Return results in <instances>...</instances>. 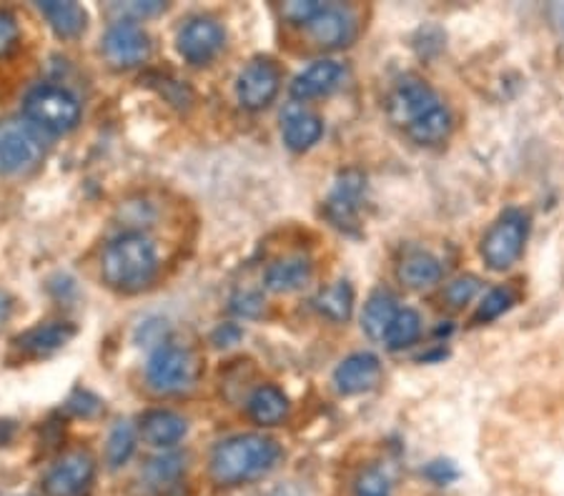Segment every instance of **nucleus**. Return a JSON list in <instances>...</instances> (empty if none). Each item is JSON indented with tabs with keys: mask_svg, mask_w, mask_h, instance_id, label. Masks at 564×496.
<instances>
[{
	"mask_svg": "<svg viewBox=\"0 0 564 496\" xmlns=\"http://www.w3.org/2000/svg\"><path fill=\"white\" fill-rule=\"evenodd\" d=\"M281 447L263 434H239L221 441L212 454V476L221 486L261 480L279 464Z\"/></svg>",
	"mask_w": 564,
	"mask_h": 496,
	"instance_id": "1",
	"label": "nucleus"
},
{
	"mask_svg": "<svg viewBox=\"0 0 564 496\" xmlns=\"http://www.w3.org/2000/svg\"><path fill=\"white\" fill-rule=\"evenodd\" d=\"M159 271L156 246L143 233H121L108 243L101 258L104 282L116 291L133 294L153 282Z\"/></svg>",
	"mask_w": 564,
	"mask_h": 496,
	"instance_id": "2",
	"label": "nucleus"
},
{
	"mask_svg": "<svg viewBox=\"0 0 564 496\" xmlns=\"http://www.w3.org/2000/svg\"><path fill=\"white\" fill-rule=\"evenodd\" d=\"M25 121L33 123L41 133L63 135L73 131L80 121V103L70 90L61 86H35L23 101Z\"/></svg>",
	"mask_w": 564,
	"mask_h": 496,
	"instance_id": "3",
	"label": "nucleus"
},
{
	"mask_svg": "<svg viewBox=\"0 0 564 496\" xmlns=\"http://www.w3.org/2000/svg\"><path fill=\"white\" fill-rule=\"evenodd\" d=\"M45 153L43 133L29 121L0 123V174H29Z\"/></svg>",
	"mask_w": 564,
	"mask_h": 496,
	"instance_id": "4",
	"label": "nucleus"
},
{
	"mask_svg": "<svg viewBox=\"0 0 564 496\" xmlns=\"http://www.w3.org/2000/svg\"><path fill=\"white\" fill-rule=\"evenodd\" d=\"M527 216L517 209L505 211L481 239V258L492 271H507L522 256L527 241Z\"/></svg>",
	"mask_w": 564,
	"mask_h": 496,
	"instance_id": "5",
	"label": "nucleus"
},
{
	"mask_svg": "<svg viewBox=\"0 0 564 496\" xmlns=\"http://www.w3.org/2000/svg\"><path fill=\"white\" fill-rule=\"evenodd\" d=\"M149 384L161 394H178L194 384L196 359L186 346L161 344L145 366Z\"/></svg>",
	"mask_w": 564,
	"mask_h": 496,
	"instance_id": "6",
	"label": "nucleus"
},
{
	"mask_svg": "<svg viewBox=\"0 0 564 496\" xmlns=\"http://www.w3.org/2000/svg\"><path fill=\"white\" fill-rule=\"evenodd\" d=\"M436 106H442L440 96L434 93L430 84H424L420 78H406L399 84L389 96V119L394 121L399 129L409 131L412 125L424 119L426 113L434 111Z\"/></svg>",
	"mask_w": 564,
	"mask_h": 496,
	"instance_id": "7",
	"label": "nucleus"
},
{
	"mask_svg": "<svg viewBox=\"0 0 564 496\" xmlns=\"http://www.w3.org/2000/svg\"><path fill=\"white\" fill-rule=\"evenodd\" d=\"M96 476V462L86 451H73L45 474V496H86Z\"/></svg>",
	"mask_w": 564,
	"mask_h": 496,
	"instance_id": "8",
	"label": "nucleus"
},
{
	"mask_svg": "<svg viewBox=\"0 0 564 496\" xmlns=\"http://www.w3.org/2000/svg\"><path fill=\"white\" fill-rule=\"evenodd\" d=\"M281 88L279 68L269 58L251 60L236 80V96L247 111H263L274 101Z\"/></svg>",
	"mask_w": 564,
	"mask_h": 496,
	"instance_id": "9",
	"label": "nucleus"
},
{
	"mask_svg": "<svg viewBox=\"0 0 564 496\" xmlns=\"http://www.w3.org/2000/svg\"><path fill=\"white\" fill-rule=\"evenodd\" d=\"M104 53L118 68L141 66V63L151 56V38L141 25L121 21L106 31Z\"/></svg>",
	"mask_w": 564,
	"mask_h": 496,
	"instance_id": "10",
	"label": "nucleus"
},
{
	"mask_svg": "<svg viewBox=\"0 0 564 496\" xmlns=\"http://www.w3.org/2000/svg\"><path fill=\"white\" fill-rule=\"evenodd\" d=\"M226 43V33L214 18H194L178 31V53L194 66L214 60Z\"/></svg>",
	"mask_w": 564,
	"mask_h": 496,
	"instance_id": "11",
	"label": "nucleus"
},
{
	"mask_svg": "<svg viewBox=\"0 0 564 496\" xmlns=\"http://www.w3.org/2000/svg\"><path fill=\"white\" fill-rule=\"evenodd\" d=\"M308 35L322 48H341L349 45L357 35V18L344 5H326L314 15V21L306 25Z\"/></svg>",
	"mask_w": 564,
	"mask_h": 496,
	"instance_id": "12",
	"label": "nucleus"
},
{
	"mask_svg": "<svg viewBox=\"0 0 564 496\" xmlns=\"http://www.w3.org/2000/svg\"><path fill=\"white\" fill-rule=\"evenodd\" d=\"M379 382L381 364L375 354H369V351H359V354L347 356L334 372L336 392L344 396L371 392Z\"/></svg>",
	"mask_w": 564,
	"mask_h": 496,
	"instance_id": "13",
	"label": "nucleus"
},
{
	"mask_svg": "<svg viewBox=\"0 0 564 496\" xmlns=\"http://www.w3.org/2000/svg\"><path fill=\"white\" fill-rule=\"evenodd\" d=\"M341 80H344L341 63L329 60V58L316 60L294 78V84H291V96L299 98V101H312V98L334 93V90L341 86Z\"/></svg>",
	"mask_w": 564,
	"mask_h": 496,
	"instance_id": "14",
	"label": "nucleus"
},
{
	"mask_svg": "<svg viewBox=\"0 0 564 496\" xmlns=\"http://www.w3.org/2000/svg\"><path fill=\"white\" fill-rule=\"evenodd\" d=\"M73 337H76V327H73V323L48 321L21 333V337L15 339V346L21 349L25 356L41 359V356L56 354V351L66 346Z\"/></svg>",
	"mask_w": 564,
	"mask_h": 496,
	"instance_id": "15",
	"label": "nucleus"
},
{
	"mask_svg": "<svg viewBox=\"0 0 564 496\" xmlns=\"http://www.w3.org/2000/svg\"><path fill=\"white\" fill-rule=\"evenodd\" d=\"M281 133H284V143L291 151H306L322 139L324 123L308 108L291 103L281 115Z\"/></svg>",
	"mask_w": 564,
	"mask_h": 496,
	"instance_id": "16",
	"label": "nucleus"
},
{
	"mask_svg": "<svg viewBox=\"0 0 564 496\" xmlns=\"http://www.w3.org/2000/svg\"><path fill=\"white\" fill-rule=\"evenodd\" d=\"M186 419L178 417L176 411H166V409H153L149 414H143L141 423H139V434L149 447L156 449H171L176 447L181 439L186 437Z\"/></svg>",
	"mask_w": 564,
	"mask_h": 496,
	"instance_id": "17",
	"label": "nucleus"
},
{
	"mask_svg": "<svg viewBox=\"0 0 564 496\" xmlns=\"http://www.w3.org/2000/svg\"><path fill=\"white\" fill-rule=\"evenodd\" d=\"M308 282H312V261L306 256L279 258L267 268V276H263V284L274 294L299 291Z\"/></svg>",
	"mask_w": 564,
	"mask_h": 496,
	"instance_id": "18",
	"label": "nucleus"
},
{
	"mask_svg": "<svg viewBox=\"0 0 564 496\" xmlns=\"http://www.w3.org/2000/svg\"><path fill=\"white\" fill-rule=\"evenodd\" d=\"M364 178L359 174H347L339 184H336L334 194L326 203V211H329V219L339 225V229H349V225L357 223V211H359V198H361V186Z\"/></svg>",
	"mask_w": 564,
	"mask_h": 496,
	"instance_id": "19",
	"label": "nucleus"
},
{
	"mask_svg": "<svg viewBox=\"0 0 564 496\" xmlns=\"http://www.w3.org/2000/svg\"><path fill=\"white\" fill-rule=\"evenodd\" d=\"M39 11L51 29L56 31L58 38H78L86 31L88 15L84 8L70 3V0H43V3H39Z\"/></svg>",
	"mask_w": 564,
	"mask_h": 496,
	"instance_id": "20",
	"label": "nucleus"
},
{
	"mask_svg": "<svg viewBox=\"0 0 564 496\" xmlns=\"http://www.w3.org/2000/svg\"><path fill=\"white\" fill-rule=\"evenodd\" d=\"M249 417L261 427H276L289 417V399L279 386L263 384L249 396Z\"/></svg>",
	"mask_w": 564,
	"mask_h": 496,
	"instance_id": "21",
	"label": "nucleus"
},
{
	"mask_svg": "<svg viewBox=\"0 0 564 496\" xmlns=\"http://www.w3.org/2000/svg\"><path fill=\"white\" fill-rule=\"evenodd\" d=\"M397 313H399L397 299L389 291L371 294L367 306H364V313H361V327H364V331H367V337L375 341H384L391 321L397 319Z\"/></svg>",
	"mask_w": 564,
	"mask_h": 496,
	"instance_id": "22",
	"label": "nucleus"
},
{
	"mask_svg": "<svg viewBox=\"0 0 564 496\" xmlns=\"http://www.w3.org/2000/svg\"><path fill=\"white\" fill-rule=\"evenodd\" d=\"M397 276L409 288H430L442 278V264L432 254L416 251L399 264Z\"/></svg>",
	"mask_w": 564,
	"mask_h": 496,
	"instance_id": "23",
	"label": "nucleus"
},
{
	"mask_svg": "<svg viewBox=\"0 0 564 496\" xmlns=\"http://www.w3.org/2000/svg\"><path fill=\"white\" fill-rule=\"evenodd\" d=\"M452 131V115L444 106H436L434 111H430L424 119L416 121L412 129H409V139L420 143V146H436L447 139Z\"/></svg>",
	"mask_w": 564,
	"mask_h": 496,
	"instance_id": "24",
	"label": "nucleus"
},
{
	"mask_svg": "<svg viewBox=\"0 0 564 496\" xmlns=\"http://www.w3.org/2000/svg\"><path fill=\"white\" fill-rule=\"evenodd\" d=\"M316 309L332 321H347L354 309V291L347 282H336L314 299Z\"/></svg>",
	"mask_w": 564,
	"mask_h": 496,
	"instance_id": "25",
	"label": "nucleus"
},
{
	"mask_svg": "<svg viewBox=\"0 0 564 496\" xmlns=\"http://www.w3.org/2000/svg\"><path fill=\"white\" fill-rule=\"evenodd\" d=\"M422 333V319L414 309H399L397 319L391 321V327L384 337V344L391 351H402L414 344Z\"/></svg>",
	"mask_w": 564,
	"mask_h": 496,
	"instance_id": "26",
	"label": "nucleus"
},
{
	"mask_svg": "<svg viewBox=\"0 0 564 496\" xmlns=\"http://www.w3.org/2000/svg\"><path fill=\"white\" fill-rule=\"evenodd\" d=\"M135 449V431L129 421H118L111 429V437H108L106 444V462L111 469H121L129 462Z\"/></svg>",
	"mask_w": 564,
	"mask_h": 496,
	"instance_id": "27",
	"label": "nucleus"
},
{
	"mask_svg": "<svg viewBox=\"0 0 564 496\" xmlns=\"http://www.w3.org/2000/svg\"><path fill=\"white\" fill-rule=\"evenodd\" d=\"M181 474H184V459L174 454L153 459L149 469H145V476H149L151 486H156V489L174 486L181 480Z\"/></svg>",
	"mask_w": 564,
	"mask_h": 496,
	"instance_id": "28",
	"label": "nucleus"
},
{
	"mask_svg": "<svg viewBox=\"0 0 564 496\" xmlns=\"http://www.w3.org/2000/svg\"><path fill=\"white\" fill-rule=\"evenodd\" d=\"M512 304H514V296H512V291H509V288H492V291L485 296V301L479 304L475 319L477 321L499 319V316H502Z\"/></svg>",
	"mask_w": 564,
	"mask_h": 496,
	"instance_id": "29",
	"label": "nucleus"
},
{
	"mask_svg": "<svg viewBox=\"0 0 564 496\" xmlns=\"http://www.w3.org/2000/svg\"><path fill=\"white\" fill-rule=\"evenodd\" d=\"M357 496H391L389 476L381 469H364L357 480Z\"/></svg>",
	"mask_w": 564,
	"mask_h": 496,
	"instance_id": "30",
	"label": "nucleus"
},
{
	"mask_svg": "<svg viewBox=\"0 0 564 496\" xmlns=\"http://www.w3.org/2000/svg\"><path fill=\"white\" fill-rule=\"evenodd\" d=\"M477 291H479V278L462 276V278H457V282H452L447 286V291H444V296H447V301H449L452 309H462L464 304H469L471 299H475Z\"/></svg>",
	"mask_w": 564,
	"mask_h": 496,
	"instance_id": "31",
	"label": "nucleus"
},
{
	"mask_svg": "<svg viewBox=\"0 0 564 496\" xmlns=\"http://www.w3.org/2000/svg\"><path fill=\"white\" fill-rule=\"evenodd\" d=\"M322 8L324 3H316V0H294V3L281 5V15L296 25H308Z\"/></svg>",
	"mask_w": 564,
	"mask_h": 496,
	"instance_id": "32",
	"label": "nucleus"
},
{
	"mask_svg": "<svg viewBox=\"0 0 564 496\" xmlns=\"http://www.w3.org/2000/svg\"><path fill=\"white\" fill-rule=\"evenodd\" d=\"M18 38H21V31H18L15 18L8 11H0V58L15 51Z\"/></svg>",
	"mask_w": 564,
	"mask_h": 496,
	"instance_id": "33",
	"label": "nucleus"
},
{
	"mask_svg": "<svg viewBox=\"0 0 564 496\" xmlns=\"http://www.w3.org/2000/svg\"><path fill=\"white\" fill-rule=\"evenodd\" d=\"M231 309L236 313H243V316H259L261 309H263V299H261L259 294H253V291L239 294V296H234Z\"/></svg>",
	"mask_w": 564,
	"mask_h": 496,
	"instance_id": "34",
	"label": "nucleus"
},
{
	"mask_svg": "<svg viewBox=\"0 0 564 496\" xmlns=\"http://www.w3.org/2000/svg\"><path fill=\"white\" fill-rule=\"evenodd\" d=\"M166 3L161 0H151V3H126V5H116V11H121L123 15H135V18H145V15H156L161 13Z\"/></svg>",
	"mask_w": 564,
	"mask_h": 496,
	"instance_id": "35",
	"label": "nucleus"
},
{
	"mask_svg": "<svg viewBox=\"0 0 564 496\" xmlns=\"http://www.w3.org/2000/svg\"><path fill=\"white\" fill-rule=\"evenodd\" d=\"M426 476H432L436 484H447L457 476V469H454L449 462H434L430 469H426Z\"/></svg>",
	"mask_w": 564,
	"mask_h": 496,
	"instance_id": "36",
	"label": "nucleus"
},
{
	"mask_svg": "<svg viewBox=\"0 0 564 496\" xmlns=\"http://www.w3.org/2000/svg\"><path fill=\"white\" fill-rule=\"evenodd\" d=\"M239 339H241V329L234 327V323H224V327L214 333L216 346H234Z\"/></svg>",
	"mask_w": 564,
	"mask_h": 496,
	"instance_id": "37",
	"label": "nucleus"
},
{
	"mask_svg": "<svg viewBox=\"0 0 564 496\" xmlns=\"http://www.w3.org/2000/svg\"><path fill=\"white\" fill-rule=\"evenodd\" d=\"M11 313H13V299H11V294L0 288V331H3L6 323L11 321Z\"/></svg>",
	"mask_w": 564,
	"mask_h": 496,
	"instance_id": "38",
	"label": "nucleus"
}]
</instances>
